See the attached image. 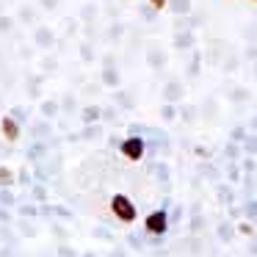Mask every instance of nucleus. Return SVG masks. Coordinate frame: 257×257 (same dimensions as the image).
I'll return each mask as SVG.
<instances>
[{
	"label": "nucleus",
	"mask_w": 257,
	"mask_h": 257,
	"mask_svg": "<svg viewBox=\"0 0 257 257\" xmlns=\"http://www.w3.org/2000/svg\"><path fill=\"white\" fill-rule=\"evenodd\" d=\"M113 213H116L122 221H133L136 218V207L127 202V196H113Z\"/></svg>",
	"instance_id": "obj_1"
},
{
	"label": "nucleus",
	"mask_w": 257,
	"mask_h": 257,
	"mask_svg": "<svg viewBox=\"0 0 257 257\" xmlns=\"http://www.w3.org/2000/svg\"><path fill=\"white\" fill-rule=\"evenodd\" d=\"M122 152H124L127 158H141V152H144V141H141V139H130V141H124Z\"/></svg>",
	"instance_id": "obj_2"
},
{
	"label": "nucleus",
	"mask_w": 257,
	"mask_h": 257,
	"mask_svg": "<svg viewBox=\"0 0 257 257\" xmlns=\"http://www.w3.org/2000/svg\"><path fill=\"white\" fill-rule=\"evenodd\" d=\"M147 227H150L152 232H163V229H166V216H163V213H152V216L147 218Z\"/></svg>",
	"instance_id": "obj_3"
},
{
	"label": "nucleus",
	"mask_w": 257,
	"mask_h": 257,
	"mask_svg": "<svg viewBox=\"0 0 257 257\" xmlns=\"http://www.w3.org/2000/svg\"><path fill=\"white\" fill-rule=\"evenodd\" d=\"M163 3H166V0H152V6L155 9H163Z\"/></svg>",
	"instance_id": "obj_6"
},
{
	"label": "nucleus",
	"mask_w": 257,
	"mask_h": 257,
	"mask_svg": "<svg viewBox=\"0 0 257 257\" xmlns=\"http://www.w3.org/2000/svg\"><path fill=\"white\" fill-rule=\"evenodd\" d=\"M0 183H12V174H9V172H0Z\"/></svg>",
	"instance_id": "obj_5"
},
{
	"label": "nucleus",
	"mask_w": 257,
	"mask_h": 257,
	"mask_svg": "<svg viewBox=\"0 0 257 257\" xmlns=\"http://www.w3.org/2000/svg\"><path fill=\"white\" fill-rule=\"evenodd\" d=\"M3 133H6V139H9V141H17V139H20V127H17V122H14V119H3Z\"/></svg>",
	"instance_id": "obj_4"
}]
</instances>
